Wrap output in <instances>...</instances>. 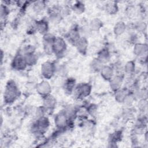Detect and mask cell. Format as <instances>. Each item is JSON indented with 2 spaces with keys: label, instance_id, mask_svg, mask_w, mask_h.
Masks as SVG:
<instances>
[{
  "label": "cell",
  "instance_id": "obj_29",
  "mask_svg": "<svg viewBox=\"0 0 148 148\" xmlns=\"http://www.w3.org/2000/svg\"><path fill=\"white\" fill-rule=\"evenodd\" d=\"M28 66H33L38 61V57L35 53L24 56Z\"/></svg>",
  "mask_w": 148,
  "mask_h": 148
},
{
  "label": "cell",
  "instance_id": "obj_5",
  "mask_svg": "<svg viewBox=\"0 0 148 148\" xmlns=\"http://www.w3.org/2000/svg\"><path fill=\"white\" fill-rule=\"evenodd\" d=\"M56 72V66L55 64L51 61H46L43 62L40 68V72L42 76L46 79H51Z\"/></svg>",
  "mask_w": 148,
  "mask_h": 148
},
{
  "label": "cell",
  "instance_id": "obj_20",
  "mask_svg": "<svg viewBox=\"0 0 148 148\" xmlns=\"http://www.w3.org/2000/svg\"><path fill=\"white\" fill-rule=\"evenodd\" d=\"M129 93L130 91L127 88H120L119 90L114 92V98L116 101L119 103L124 102Z\"/></svg>",
  "mask_w": 148,
  "mask_h": 148
},
{
  "label": "cell",
  "instance_id": "obj_8",
  "mask_svg": "<svg viewBox=\"0 0 148 148\" xmlns=\"http://www.w3.org/2000/svg\"><path fill=\"white\" fill-rule=\"evenodd\" d=\"M49 19L52 23H58L62 20L63 16L61 13V6H53L48 9Z\"/></svg>",
  "mask_w": 148,
  "mask_h": 148
},
{
  "label": "cell",
  "instance_id": "obj_17",
  "mask_svg": "<svg viewBox=\"0 0 148 148\" xmlns=\"http://www.w3.org/2000/svg\"><path fill=\"white\" fill-rule=\"evenodd\" d=\"M75 87L76 82L75 79L72 77L67 78L63 84V88L64 91L68 94H72Z\"/></svg>",
  "mask_w": 148,
  "mask_h": 148
},
{
  "label": "cell",
  "instance_id": "obj_7",
  "mask_svg": "<svg viewBox=\"0 0 148 148\" xmlns=\"http://www.w3.org/2000/svg\"><path fill=\"white\" fill-rule=\"evenodd\" d=\"M70 121L71 120H69L65 110L60 112L57 114L54 118L55 125L60 130L62 129L69 125Z\"/></svg>",
  "mask_w": 148,
  "mask_h": 148
},
{
  "label": "cell",
  "instance_id": "obj_6",
  "mask_svg": "<svg viewBox=\"0 0 148 148\" xmlns=\"http://www.w3.org/2000/svg\"><path fill=\"white\" fill-rule=\"evenodd\" d=\"M56 37L53 34L47 32L43 35V50L46 54L50 55L53 53V45Z\"/></svg>",
  "mask_w": 148,
  "mask_h": 148
},
{
  "label": "cell",
  "instance_id": "obj_19",
  "mask_svg": "<svg viewBox=\"0 0 148 148\" xmlns=\"http://www.w3.org/2000/svg\"><path fill=\"white\" fill-rule=\"evenodd\" d=\"M147 50V45L140 43H135L133 49L134 54L139 57L144 56L145 54H146Z\"/></svg>",
  "mask_w": 148,
  "mask_h": 148
},
{
  "label": "cell",
  "instance_id": "obj_13",
  "mask_svg": "<svg viewBox=\"0 0 148 148\" xmlns=\"http://www.w3.org/2000/svg\"><path fill=\"white\" fill-rule=\"evenodd\" d=\"M81 37L82 36L80 34L79 28L76 26L72 28L66 35V38L69 42L74 46Z\"/></svg>",
  "mask_w": 148,
  "mask_h": 148
},
{
  "label": "cell",
  "instance_id": "obj_4",
  "mask_svg": "<svg viewBox=\"0 0 148 148\" xmlns=\"http://www.w3.org/2000/svg\"><path fill=\"white\" fill-rule=\"evenodd\" d=\"M67 45L65 40L61 37H56L53 45V53L58 58H61L66 50Z\"/></svg>",
  "mask_w": 148,
  "mask_h": 148
},
{
  "label": "cell",
  "instance_id": "obj_23",
  "mask_svg": "<svg viewBox=\"0 0 148 148\" xmlns=\"http://www.w3.org/2000/svg\"><path fill=\"white\" fill-rule=\"evenodd\" d=\"M31 5L34 12L36 13L42 12L46 7V2L44 1H37L32 2Z\"/></svg>",
  "mask_w": 148,
  "mask_h": 148
},
{
  "label": "cell",
  "instance_id": "obj_24",
  "mask_svg": "<svg viewBox=\"0 0 148 148\" xmlns=\"http://www.w3.org/2000/svg\"><path fill=\"white\" fill-rule=\"evenodd\" d=\"M71 10L77 14H81L85 10L84 4L80 1L75 2L71 6Z\"/></svg>",
  "mask_w": 148,
  "mask_h": 148
},
{
  "label": "cell",
  "instance_id": "obj_3",
  "mask_svg": "<svg viewBox=\"0 0 148 148\" xmlns=\"http://www.w3.org/2000/svg\"><path fill=\"white\" fill-rule=\"evenodd\" d=\"M49 124V119L44 116L36 119L35 121L32 124L31 130L35 134H42L47 130Z\"/></svg>",
  "mask_w": 148,
  "mask_h": 148
},
{
  "label": "cell",
  "instance_id": "obj_9",
  "mask_svg": "<svg viewBox=\"0 0 148 148\" xmlns=\"http://www.w3.org/2000/svg\"><path fill=\"white\" fill-rule=\"evenodd\" d=\"M11 66L13 69L19 71L24 70L28 66L24 56L20 54L14 57L12 61Z\"/></svg>",
  "mask_w": 148,
  "mask_h": 148
},
{
  "label": "cell",
  "instance_id": "obj_30",
  "mask_svg": "<svg viewBox=\"0 0 148 148\" xmlns=\"http://www.w3.org/2000/svg\"><path fill=\"white\" fill-rule=\"evenodd\" d=\"M22 53H19L23 56H25L27 54H33L35 53V47L34 46L32 45H27L25 46L22 50Z\"/></svg>",
  "mask_w": 148,
  "mask_h": 148
},
{
  "label": "cell",
  "instance_id": "obj_11",
  "mask_svg": "<svg viewBox=\"0 0 148 148\" xmlns=\"http://www.w3.org/2000/svg\"><path fill=\"white\" fill-rule=\"evenodd\" d=\"M43 106L46 112H53L56 108L57 101L56 98L51 94L43 98Z\"/></svg>",
  "mask_w": 148,
  "mask_h": 148
},
{
  "label": "cell",
  "instance_id": "obj_21",
  "mask_svg": "<svg viewBox=\"0 0 148 148\" xmlns=\"http://www.w3.org/2000/svg\"><path fill=\"white\" fill-rule=\"evenodd\" d=\"M110 58V51L107 48H103L99 51L97 54V58L103 64L108 62Z\"/></svg>",
  "mask_w": 148,
  "mask_h": 148
},
{
  "label": "cell",
  "instance_id": "obj_10",
  "mask_svg": "<svg viewBox=\"0 0 148 148\" xmlns=\"http://www.w3.org/2000/svg\"><path fill=\"white\" fill-rule=\"evenodd\" d=\"M36 90L37 92L43 98L50 95L51 92V86L49 83L46 80L39 82L36 86Z\"/></svg>",
  "mask_w": 148,
  "mask_h": 148
},
{
  "label": "cell",
  "instance_id": "obj_16",
  "mask_svg": "<svg viewBox=\"0 0 148 148\" xmlns=\"http://www.w3.org/2000/svg\"><path fill=\"white\" fill-rule=\"evenodd\" d=\"M101 77L106 81L109 82L114 76V69L112 66L109 65H103L100 71Z\"/></svg>",
  "mask_w": 148,
  "mask_h": 148
},
{
  "label": "cell",
  "instance_id": "obj_27",
  "mask_svg": "<svg viewBox=\"0 0 148 148\" xmlns=\"http://www.w3.org/2000/svg\"><path fill=\"white\" fill-rule=\"evenodd\" d=\"M9 9L8 5H5V3H2L1 5V24L3 23H5L6 20L9 14Z\"/></svg>",
  "mask_w": 148,
  "mask_h": 148
},
{
  "label": "cell",
  "instance_id": "obj_12",
  "mask_svg": "<svg viewBox=\"0 0 148 148\" xmlns=\"http://www.w3.org/2000/svg\"><path fill=\"white\" fill-rule=\"evenodd\" d=\"M123 76L121 74H116L109 81V85L111 90L115 92L121 88L123 82Z\"/></svg>",
  "mask_w": 148,
  "mask_h": 148
},
{
  "label": "cell",
  "instance_id": "obj_18",
  "mask_svg": "<svg viewBox=\"0 0 148 148\" xmlns=\"http://www.w3.org/2000/svg\"><path fill=\"white\" fill-rule=\"evenodd\" d=\"M104 10L105 12L110 14H116L119 11L118 4L116 1H108L104 5Z\"/></svg>",
  "mask_w": 148,
  "mask_h": 148
},
{
  "label": "cell",
  "instance_id": "obj_28",
  "mask_svg": "<svg viewBox=\"0 0 148 148\" xmlns=\"http://www.w3.org/2000/svg\"><path fill=\"white\" fill-rule=\"evenodd\" d=\"M124 72L128 75H132L135 70V64L133 61H128L123 67Z\"/></svg>",
  "mask_w": 148,
  "mask_h": 148
},
{
  "label": "cell",
  "instance_id": "obj_15",
  "mask_svg": "<svg viewBox=\"0 0 148 148\" xmlns=\"http://www.w3.org/2000/svg\"><path fill=\"white\" fill-rule=\"evenodd\" d=\"M88 45V43L86 38L82 36L75 44V46L76 47L78 52L83 55H85L87 51Z\"/></svg>",
  "mask_w": 148,
  "mask_h": 148
},
{
  "label": "cell",
  "instance_id": "obj_25",
  "mask_svg": "<svg viewBox=\"0 0 148 148\" xmlns=\"http://www.w3.org/2000/svg\"><path fill=\"white\" fill-rule=\"evenodd\" d=\"M103 23L99 18H94L89 23V28L91 31H98L102 27Z\"/></svg>",
  "mask_w": 148,
  "mask_h": 148
},
{
  "label": "cell",
  "instance_id": "obj_31",
  "mask_svg": "<svg viewBox=\"0 0 148 148\" xmlns=\"http://www.w3.org/2000/svg\"><path fill=\"white\" fill-rule=\"evenodd\" d=\"M86 109L87 114H89L92 116H94L97 112V106L95 104H90Z\"/></svg>",
  "mask_w": 148,
  "mask_h": 148
},
{
  "label": "cell",
  "instance_id": "obj_1",
  "mask_svg": "<svg viewBox=\"0 0 148 148\" xmlns=\"http://www.w3.org/2000/svg\"><path fill=\"white\" fill-rule=\"evenodd\" d=\"M20 90L15 82L13 80L8 81L3 92L4 102L6 104L13 103L20 95Z\"/></svg>",
  "mask_w": 148,
  "mask_h": 148
},
{
  "label": "cell",
  "instance_id": "obj_32",
  "mask_svg": "<svg viewBox=\"0 0 148 148\" xmlns=\"http://www.w3.org/2000/svg\"><path fill=\"white\" fill-rule=\"evenodd\" d=\"M135 28L139 32H144L146 29V25L144 22H138L135 25Z\"/></svg>",
  "mask_w": 148,
  "mask_h": 148
},
{
  "label": "cell",
  "instance_id": "obj_22",
  "mask_svg": "<svg viewBox=\"0 0 148 148\" xmlns=\"http://www.w3.org/2000/svg\"><path fill=\"white\" fill-rule=\"evenodd\" d=\"M127 28V25L124 22L120 21L116 23L113 27V32L116 36H121L124 33Z\"/></svg>",
  "mask_w": 148,
  "mask_h": 148
},
{
  "label": "cell",
  "instance_id": "obj_2",
  "mask_svg": "<svg viewBox=\"0 0 148 148\" xmlns=\"http://www.w3.org/2000/svg\"><path fill=\"white\" fill-rule=\"evenodd\" d=\"M92 90L91 86L88 83H81L76 86L73 92V96L78 100L83 99L89 96Z\"/></svg>",
  "mask_w": 148,
  "mask_h": 148
},
{
  "label": "cell",
  "instance_id": "obj_14",
  "mask_svg": "<svg viewBox=\"0 0 148 148\" xmlns=\"http://www.w3.org/2000/svg\"><path fill=\"white\" fill-rule=\"evenodd\" d=\"M35 25L36 32H38L43 35L47 34L49 30L48 20L45 18L35 21Z\"/></svg>",
  "mask_w": 148,
  "mask_h": 148
},
{
  "label": "cell",
  "instance_id": "obj_26",
  "mask_svg": "<svg viewBox=\"0 0 148 148\" xmlns=\"http://www.w3.org/2000/svg\"><path fill=\"white\" fill-rule=\"evenodd\" d=\"M104 64L97 58H94L90 63L91 69L95 72H99Z\"/></svg>",
  "mask_w": 148,
  "mask_h": 148
}]
</instances>
